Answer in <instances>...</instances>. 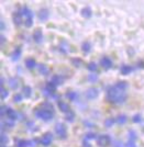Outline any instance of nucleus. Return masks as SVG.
<instances>
[{
	"label": "nucleus",
	"instance_id": "c85d7f7f",
	"mask_svg": "<svg viewBox=\"0 0 144 147\" xmlns=\"http://www.w3.org/2000/svg\"><path fill=\"white\" fill-rule=\"evenodd\" d=\"M72 61V65L76 68H79L82 64V61L80 59V58H78V57H74V58H72V61Z\"/></svg>",
	"mask_w": 144,
	"mask_h": 147
},
{
	"label": "nucleus",
	"instance_id": "ddd939ff",
	"mask_svg": "<svg viewBox=\"0 0 144 147\" xmlns=\"http://www.w3.org/2000/svg\"><path fill=\"white\" fill-rule=\"evenodd\" d=\"M51 82L52 84H54L55 86H62L63 84H64V78H63L61 75H53L52 76V78H51Z\"/></svg>",
	"mask_w": 144,
	"mask_h": 147
},
{
	"label": "nucleus",
	"instance_id": "4c0bfd02",
	"mask_svg": "<svg viewBox=\"0 0 144 147\" xmlns=\"http://www.w3.org/2000/svg\"><path fill=\"white\" fill-rule=\"evenodd\" d=\"M13 101L14 102H21L22 101V94L21 93H16L13 96Z\"/></svg>",
	"mask_w": 144,
	"mask_h": 147
},
{
	"label": "nucleus",
	"instance_id": "f704fd0d",
	"mask_svg": "<svg viewBox=\"0 0 144 147\" xmlns=\"http://www.w3.org/2000/svg\"><path fill=\"white\" fill-rule=\"evenodd\" d=\"M8 142H9L8 136H7L5 133H2V134H1V146H5L6 144H8Z\"/></svg>",
	"mask_w": 144,
	"mask_h": 147
},
{
	"label": "nucleus",
	"instance_id": "f257e3e1",
	"mask_svg": "<svg viewBox=\"0 0 144 147\" xmlns=\"http://www.w3.org/2000/svg\"><path fill=\"white\" fill-rule=\"evenodd\" d=\"M106 99L112 104H122L128 99V93L124 90H120L116 86L108 87L106 92Z\"/></svg>",
	"mask_w": 144,
	"mask_h": 147
},
{
	"label": "nucleus",
	"instance_id": "473e14b6",
	"mask_svg": "<svg viewBox=\"0 0 144 147\" xmlns=\"http://www.w3.org/2000/svg\"><path fill=\"white\" fill-rule=\"evenodd\" d=\"M8 96H9V91L7 90L5 87H1V89H0V97H1V100H5L6 98H8Z\"/></svg>",
	"mask_w": 144,
	"mask_h": 147
},
{
	"label": "nucleus",
	"instance_id": "49530a36",
	"mask_svg": "<svg viewBox=\"0 0 144 147\" xmlns=\"http://www.w3.org/2000/svg\"><path fill=\"white\" fill-rule=\"evenodd\" d=\"M1 147H5V146H1Z\"/></svg>",
	"mask_w": 144,
	"mask_h": 147
},
{
	"label": "nucleus",
	"instance_id": "37998d69",
	"mask_svg": "<svg viewBox=\"0 0 144 147\" xmlns=\"http://www.w3.org/2000/svg\"><path fill=\"white\" fill-rule=\"evenodd\" d=\"M0 40H1V44H3L6 42V36H5V35H1V36H0Z\"/></svg>",
	"mask_w": 144,
	"mask_h": 147
},
{
	"label": "nucleus",
	"instance_id": "1a4fd4ad",
	"mask_svg": "<svg viewBox=\"0 0 144 147\" xmlns=\"http://www.w3.org/2000/svg\"><path fill=\"white\" fill-rule=\"evenodd\" d=\"M99 63H100L101 67L105 68V69H110L113 65L111 58H110V57H108V56H103V57H101Z\"/></svg>",
	"mask_w": 144,
	"mask_h": 147
},
{
	"label": "nucleus",
	"instance_id": "c756f323",
	"mask_svg": "<svg viewBox=\"0 0 144 147\" xmlns=\"http://www.w3.org/2000/svg\"><path fill=\"white\" fill-rule=\"evenodd\" d=\"M128 137H129V141L135 142V140L138 138V134H137V132H135V131H133V129H129V132H128Z\"/></svg>",
	"mask_w": 144,
	"mask_h": 147
},
{
	"label": "nucleus",
	"instance_id": "4468645a",
	"mask_svg": "<svg viewBox=\"0 0 144 147\" xmlns=\"http://www.w3.org/2000/svg\"><path fill=\"white\" fill-rule=\"evenodd\" d=\"M6 117H8V120H10V121H16V120L18 119V113H17V111H14L13 109L8 107L7 112H6Z\"/></svg>",
	"mask_w": 144,
	"mask_h": 147
},
{
	"label": "nucleus",
	"instance_id": "58836bf2",
	"mask_svg": "<svg viewBox=\"0 0 144 147\" xmlns=\"http://www.w3.org/2000/svg\"><path fill=\"white\" fill-rule=\"evenodd\" d=\"M132 121L134 123H140L142 121V117H141L140 114H135V115H133V117H132Z\"/></svg>",
	"mask_w": 144,
	"mask_h": 147
},
{
	"label": "nucleus",
	"instance_id": "bb28decb",
	"mask_svg": "<svg viewBox=\"0 0 144 147\" xmlns=\"http://www.w3.org/2000/svg\"><path fill=\"white\" fill-rule=\"evenodd\" d=\"M114 86L117 87L118 89H120V90H126V88H128V82L126 81H124V80H122V81H118Z\"/></svg>",
	"mask_w": 144,
	"mask_h": 147
},
{
	"label": "nucleus",
	"instance_id": "2eb2a0df",
	"mask_svg": "<svg viewBox=\"0 0 144 147\" xmlns=\"http://www.w3.org/2000/svg\"><path fill=\"white\" fill-rule=\"evenodd\" d=\"M21 55H22V49H21V46H17L11 54V59L13 61H17L21 57Z\"/></svg>",
	"mask_w": 144,
	"mask_h": 147
},
{
	"label": "nucleus",
	"instance_id": "4be33fe9",
	"mask_svg": "<svg viewBox=\"0 0 144 147\" xmlns=\"http://www.w3.org/2000/svg\"><path fill=\"white\" fill-rule=\"evenodd\" d=\"M35 66H37V61H35L34 58L30 57V58L25 59V67L28 68V69H33Z\"/></svg>",
	"mask_w": 144,
	"mask_h": 147
},
{
	"label": "nucleus",
	"instance_id": "9d476101",
	"mask_svg": "<svg viewBox=\"0 0 144 147\" xmlns=\"http://www.w3.org/2000/svg\"><path fill=\"white\" fill-rule=\"evenodd\" d=\"M38 18L41 22H45V21H47L49 18H50V12H49V10H47V9H45V8L41 9L38 13Z\"/></svg>",
	"mask_w": 144,
	"mask_h": 147
},
{
	"label": "nucleus",
	"instance_id": "a18cd8bd",
	"mask_svg": "<svg viewBox=\"0 0 144 147\" xmlns=\"http://www.w3.org/2000/svg\"><path fill=\"white\" fill-rule=\"evenodd\" d=\"M0 23H1V31H3L5 29H6V24H5V22H3V21H1Z\"/></svg>",
	"mask_w": 144,
	"mask_h": 147
},
{
	"label": "nucleus",
	"instance_id": "412c9836",
	"mask_svg": "<svg viewBox=\"0 0 144 147\" xmlns=\"http://www.w3.org/2000/svg\"><path fill=\"white\" fill-rule=\"evenodd\" d=\"M22 94L26 99L31 98L32 96V88L30 86H23L22 87Z\"/></svg>",
	"mask_w": 144,
	"mask_h": 147
},
{
	"label": "nucleus",
	"instance_id": "20e7f679",
	"mask_svg": "<svg viewBox=\"0 0 144 147\" xmlns=\"http://www.w3.org/2000/svg\"><path fill=\"white\" fill-rule=\"evenodd\" d=\"M111 144V137L108 134L99 135L97 138V145L99 147H108Z\"/></svg>",
	"mask_w": 144,
	"mask_h": 147
},
{
	"label": "nucleus",
	"instance_id": "c03bdc74",
	"mask_svg": "<svg viewBox=\"0 0 144 147\" xmlns=\"http://www.w3.org/2000/svg\"><path fill=\"white\" fill-rule=\"evenodd\" d=\"M0 85L1 87H5V78L3 77H1V79H0Z\"/></svg>",
	"mask_w": 144,
	"mask_h": 147
},
{
	"label": "nucleus",
	"instance_id": "2f4dec72",
	"mask_svg": "<svg viewBox=\"0 0 144 147\" xmlns=\"http://www.w3.org/2000/svg\"><path fill=\"white\" fill-rule=\"evenodd\" d=\"M114 123H116V119H113V117H107L106 120H105V122H103V124H105L106 127H111V126H113Z\"/></svg>",
	"mask_w": 144,
	"mask_h": 147
},
{
	"label": "nucleus",
	"instance_id": "79ce46f5",
	"mask_svg": "<svg viewBox=\"0 0 144 147\" xmlns=\"http://www.w3.org/2000/svg\"><path fill=\"white\" fill-rule=\"evenodd\" d=\"M82 147H91V145L88 143V141L86 140V138L82 140Z\"/></svg>",
	"mask_w": 144,
	"mask_h": 147
},
{
	"label": "nucleus",
	"instance_id": "f8f14e48",
	"mask_svg": "<svg viewBox=\"0 0 144 147\" xmlns=\"http://www.w3.org/2000/svg\"><path fill=\"white\" fill-rule=\"evenodd\" d=\"M57 107L61 110V112H64V113H68L69 111H72L70 108H69V104L67 102H65V101H63V100L57 101Z\"/></svg>",
	"mask_w": 144,
	"mask_h": 147
},
{
	"label": "nucleus",
	"instance_id": "72a5a7b5",
	"mask_svg": "<svg viewBox=\"0 0 144 147\" xmlns=\"http://www.w3.org/2000/svg\"><path fill=\"white\" fill-rule=\"evenodd\" d=\"M87 79L89 82H91V84H95L97 80H98V76L96 75V74H89L87 76Z\"/></svg>",
	"mask_w": 144,
	"mask_h": 147
},
{
	"label": "nucleus",
	"instance_id": "c9c22d12",
	"mask_svg": "<svg viewBox=\"0 0 144 147\" xmlns=\"http://www.w3.org/2000/svg\"><path fill=\"white\" fill-rule=\"evenodd\" d=\"M85 138H86L87 141L88 140H97V138H98V136L95 134V133H91V132H90V133H87V134H86Z\"/></svg>",
	"mask_w": 144,
	"mask_h": 147
},
{
	"label": "nucleus",
	"instance_id": "f03ea898",
	"mask_svg": "<svg viewBox=\"0 0 144 147\" xmlns=\"http://www.w3.org/2000/svg\"><path fill=\"white\" fill-rule=\"evenodd\" d=\"M35 117H39L40 120H43V121H51L53 120L54 117V111L49 110V109H44V108H41V109H37L35 112H34Z\"/></svg>",
	"mask_w": 144,
	"mask_h": 147
},
{
	"label": "nucleus",
	"instance_id": "a19ab883",
	"mask_svg": "<svg viewBox=\"0 0 144 147\" xmlns=\"http://www.w3.org/2000/svg\"><path fill=\"white\" fill-rule=\"evenodd\" d=\"M7 109H8V107L7 105H1V108H0V112H1V117H3L6 115V112H7Z\"/></svg>",
	"mask_w": 144,
	"mask_h": 147
},
{
	"label": "nucleus",
	"instance_id": "aec40b11",
	"mask_svg": "<svg viewBox=\"0 0 144 147\" xmlns=\"http://www.w3.org/2000/svg\"><path fill=\"white\" fill-rule=\"evenodd\" d=\"M38 69L39 73L41 74V75H44V76H47L50 74V68L47 67L45 64H40L38 66Z\"/></svg>",
	"mask_w": 144,
	"mask_h": 147
},
{
	"label": "nucleus",
	"instance_id": "a211bd4d",
	"mask_svg": "<svg viewBox=\"0 0 144 147\" xmlns=\"http://www.w3.org/2000/svg\"><path fill=\"white\" fill-rule=\"evenodd\" d=\"M80 14H82V18L89 19L91 18V16H93V10L89 7H85V8H82V10H80Z\"/></svg>",
	"mask_w": 144,
	"mask_h": 147
},
{
	"label": "nucleus",
	"instance_id": "423d86ee",
	"mask_svg": "<svg viewBox=\"0 0 144 147\" xmlns=\"http://www.w3.org/2000/svg\"><path fill=\"white\" fill-rule=\"evenodd\" d=\"M16 141V145L17 147H33L35 146V143H37V140L35 141H28V140H14Z\"/></svg>",
	"mask_w": 144,
	"mask_h": 147
},
{
	"label": "nucleus",
	"instance_id": "0eeeda50",
	"mask_svg": "<svg viewBox=\"0 0 144 147\" xmlns=\"http://www.w3.org/2000/svg\"><path fill=\"white\" fill-rule=\"evenodd\" d=\"M22 17H23V16H22L21 10H17V11H14V12L12 13V21L17 26H20L22 23H24L23 20H22Z\"/></svg>",
	"mask_w": 144,
	"mask_h": 147
},
{
	"label": "nucleus",
	"instance_id": "393cba45",
	"mask_svg": "<svg viewBox=\"0 0 144 147\" xmlns=\"http://www.w3.org/2000/svg\"><path fill=\"white\" fill-rule=\"evenodd\" d=\"M82 51L85 53V54H88L90 51H91V44L88 41H85L82 43Z\"/></svg>",
	"mask_w": 144,
	"mask_h": 147
},
{
	"label": "nucleus",
	"instance_id": "cd10ccee",
	"mask_svg": "<svg viewBox=\"0 0 144 147\" xmlns=\"http://www.w3.org/2000/svg\"><path fill=\"white\" fill-rule=\"evenodd\" d=\"M87 69L90 73H95V71H97V69H98V65H97L95 61H90V63H88Z\"/></svg>",
	"mask_w": 144,
	"mask_h": 147
},
{
	"label": "nucleus",
	"instance_id": "ea45409f",
	"mask_svg": "<svg viewBox=\"0 0 144 147\" xmlns=\"http://www.w3.org/2000/svg\"><path fill=\"white\" fill-rule=\"evenodd\" d=\"M123 146L124 147H137V144H135V142H132V141H129V140H128V142L124 143Z\"/></svg>",
	"mask_w": 144,
	"mask_h": 147
},
{
	"label": "nucleus",
	"instance_id": "6e6552de",
	"mask_svg": "<svg viewBox=\"0 0 144 147\" xmlns=\"http://www.w3.org/2000/svg\"><path fill=\"white\" fill-rule=\"evenodd\" d=\"M52 141H53V135H52V133L47 132V133H45V134L41 137V141H40V143H41L43 146L49 147L51 144H52Z\"/></svg>",
	"mask_w": 144,
	"mask_h": 147
},
{
	"label": "nucleus",
	"instance_id": "39448f33",
	"mask_svg": "<svg viewBox=\"0 0 144 147\" xmlns=\"http://www.w3.org/2000/svg\"><path fill=\"white\" fill-rule=\"evenodd\" d=\"M85 96H86V98L88 100H94V99H96L99 96V90L97 88H95V87H90L86 90Z\"/></svg>",
	"mask_w": 144,
	"mask_h": 147
},
{
	"label": "nucleus",
	"instance_id": "7c9ffc66",
	"mask_svg": "<svg viewBox=\"0 0 144 147\" xmlns=\"http://www.w3.org/2000/svg\"><path fill=\"white\" fill-rule=\"evenodd\" d=\"M65 120L69 123H73L75 121V113L73 111H69L68 113H66V117H65Z\"/></svg>",
	"mask_w": 144,
	"mask_h": 147
},
{
	"label": "nucleus",
	"instance_id": "b1692460",
	"mask_svg": "<svg viewBox=\"0 0 144 147\" xmlns=\"http://www.w3.org/2000/svg\"><path fill=\"white\" fill-rule=\"evenodd\" d=\"M65 97L70 101H76L78 99V93L76 91H67L65 93Z\"/></svg>",
	"mask_w": 144,
	"mask_h": 147
},
{
	"label": "nucleus",
	"instance_id": "f3484780",
	"mask_svg": "<svg viewBox=\"0 0 144 147\" xmlns=\"http://www.w3.org/2000/svg\"><path fill=\"white\" fill-rule=\"evenodd\" d=\"M8 85L12 90H17L19 88V81L16 77H11V78L8 79Z\"/></svg>",
	"mask_w": 144,
	"mask_h": 147
},
{
	"label": "nucleus",
	"instance_id": "5701e85b",
	"mask_svg": "<svg viewBox=\"0 0 144 147\" xmlns=\"http://www.w3.org/2000/svg\"><path fill=\"white\" fill-rule=\"evenodd\" d=\"M132 70H133V68H132L131 66H129V65H122L121 68H120V73H121V75H124V76L129 75V74H131Z\"/></svg>",
	"mask_w": 144,
	"mask_h": 147
},
{
	"label": "nucleus",
	"instance_id": "6ab92c4d",
	"mask_svg": "<svg viewBox=\"0 0 144 147\" xmlns=\"http://www.w3.org/2000/svg\"><path fill=\"white\" fill-rule=\"evenodd\" d=\"M21 12H22V16H23V17H25V19L33 18V16H34V14H33V11H32V10H30V9H29L26 6L22 7Z\"/></svg>",
	"mask_w": 144,
	"mask_h": 147
},
{
	"label": "nucleus",
	"instance_id": "7ed1b4c3",
	"mask_svg": "<svg viewBox=\"0 0 144 147\" xmlns=\"http://www.w3.org/2000/svg\"><path fill=\"white\" fill-rule=\"evenodd\" d=\"M55 133L61 138V140H65L67 137V129L65 126V124L63 123H57L55 125Z\"/></svg>",
	"mask_w": 144,
	"mask_h": 147
},
{
	"label": "nucleus",
	"instance_id": "a878e982",
	"mask_svg": "<svg viewBox=\"0 0 144 147\" xmlns=\"http://www.w3.org/2000/svg\"><path fill=\"white\" fill-rule=\"evenodd\" d=\"M126 121H128V117H126V115H125V114H119L118 117H116V122L118 123V124H120V125L125 124V123H126Z\"/></svg>",
	"mask_w": 144,
	"mask_h": 147
},
{
	"label": "nucleus",
	"instance_id": "9b49d317",
	"mask_svg": "<svg viewBox=\"0 0 144 147\" xmlns=\"http://www.w3.org/2000/svg\"><path fill=\"white\" fill-rule=\"evenodd\" d=\"M33 41L35 42V43H42L43 42V33H42V31L41 29H37V30L33 32Z\"/></svg>",
	"mask_w": 144,
	"mask_h": 147
},
{
	"label": "nucleus",
	"instance_id": "e433bc0d",
	"mask_svg": "<svg viewBox=\"0 0 144 147\" xmlns=\"http://www.w3.org/2000/svg\"><path fill=\"white\" fill-rule=\"evenodd\" d=\"M24 25H25V28H31L32 25H33V18H28V19H25Z\"/></svg>",
	"mask_w": 144,
	"mask_h": 147
},
{
	"label": "nucleus",
	"instance_id": "dca6fc26",
	"mask_svg": "<svg viewBox=\"0 0 144 147\" xmlns=\"http://www.w3.org/2000/svg\"><path fill=\"white\" fill-rule=\"evenodd\" d=\"M13 126H14L13 121H10V120L3 121V122L1 123V131H2V133H3L5 131H9V129H13Z\"/></svg>",
	"mask_w": 144,
	"mask_h": 147
}]
</instances>
